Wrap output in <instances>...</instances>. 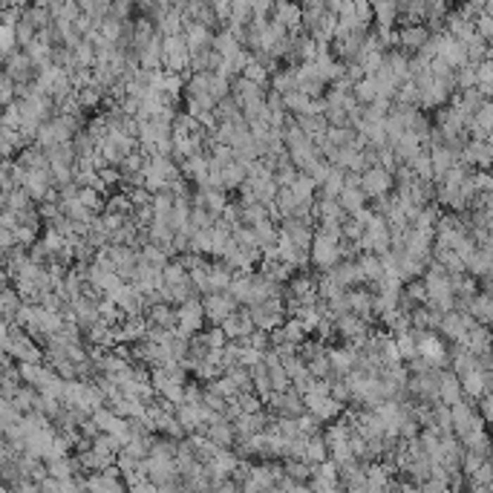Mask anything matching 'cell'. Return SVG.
Wrapping results in <instances>:
<instances>
[{"label":"cell","instance_id":"cell-22","mask_svg":"<svg viewBox=\"0 0 493 493\" xmlns=\"http://www.w3.org/2000/svg\"><path fill=\"white\" fill-rule=\"evenodd\" d=\"M465 271L476 280L482 277H490L493 274V251L490 249H473L468 257H465Z\"/></svg>","mask_w":493,"mask_h":493},{"label":"cell","instance_id":"cell-30","mask_svg":"<svg viewBox=\"0 0 493 493\" xmlns=\"http://www.w3.org/2000/svg\"><path fill=\"white\" fill-rule=\"evenodd\" d=\"M251 231H254V242H257L260 254L277 245V223H274V220L266 217V220H260L257 225H251Z\"/></svg>","mask_w":493,"mask_h":493},{"label":"cell","instance_id":"cell-32","mask_svg":"<svg viewBox=\"0 0 493 493\" xmlns=\"http://www.w3.org/2000/svg\"><path fill=\"white\" fill-rule=\"evenodd\" d=\"M242 179H245V165H242V162L231 159V162L223 165V188H225V191H237Z\"/></svg>","mask_w":493,"mask_h":493},{"label":"cell","instance_id":"cell-18","mask_svg":"<svg viewBox=\"0 0 493 493\" xmlns=\"http://www.w3.org/2000/svg\"><path fill=\"white\" fill-rule=\"evenodd\" d=\"M228 96L242 107L245 101H251V99H260V96H266V87L263 84H254V81H249L245 75H234L231 78V87H228Z\"/></svg>","mask_w":493,"mask_h":493},{"label":"cell","instance_id":"cell-31","mask_svg":"<svg viewBox=\"0 0 493 493\" xmlns=\"http://www.w3.org/2000/svg\"><path fill=\"white\" fill-rule=\"evenodd\" d=\"M337 202H341V208L347 213H355L366 205V194L361 191V185H344L341 194H337Z\"/></svg>","mask_w":493,"mask_h":493},{"label":"cell","instance_id":"cell-19","mask_svg":"<svg viewBox=\"0 0 493 493\" xmlns=\"http://www.w3.org/2000/svg\"><path fill=\"white\" fill-rule=\"evenodd\" d=\"M220 329L225 332V337H228V341H239V337H245V335H249L251 329H254V323H251V318H249V312H245V309H239V306H237V309L220 323Z\"/></svg>","mask_w":493,"mask_h":493},{"label":"cell","instance_id":"cell-38","mask_svg":"<svg viewBox=\"0 0 493 493\" xmlns=\"http://www.w3.org/2000/svg\"><path fill=\"white\" fill-rule=\"evenodd\" d=\"M465 58H468V64H479V61L490 58V52H487V41L479 38V35H473V38L465 44Z\"/></svg>","mask_w":493,"mask_h":493},{"label":"cell","instance_id":"cell-21","mask_svg":"<svg viewBox=\"0 0 493 493\" xmlns=\"http://www.w3.org/2000/svg\"><path fill=\"white\" fill-rule=\"evenodd\" d=\"M465 312L476 320V323H482V326H490V318H493V300H490V292H476L468 303H465Z\"/></svg>","mask_w":493,"mask_h":493},{"label":"cell","instance_id":"cell-36","mask_svg":"<svg viewBox=\"0 0 493 493\" xmlns=\"http://www.w3.org/2000/svg\"><path fill=\"white\" fill-rule=\"evenodd\" d=\"M228 87H231V78H225V75L217 73V70L208 73V96H211L213 101L225 99V96H228Z\"/></svg>","mask_w":493,"mask_h":493},{"label":"cell","instance_id":"cell-37","mask_svg":"<svg viewBox=\"0 0 493 493\" xmlns=\"http://www.w3.org/2000/svg\"><path fill=\"white\" fill-rule=\"evenodd\" d=\"M294 121L297 125L309 133L312 139L315 136H320L323 130H326V118H323V113H306V116H294Z\"/></svg>","mask_w":493,"mask_h":493},{"label":"cell","instance_id":"cell-4","mask_svg":"<svg viewBox=\"0 0 493 493\" xmlns=\"http://www.w3.org/2000/svg\"><path fill=\"white\" fill-rule=\"evenodd\" d=\"M188 58H191V52H188V46H185L182 32L179 35H162V70L188 75Z\"/></svg>","mask_w":493,"mask_h":493},{"label":"cell","instance_id":"cell-23","mask_svg":"<svg viewBox=\"0 0 493 493\" xmlns=\"http://www.w3.org/2000/svg\"><path fill=\"white\" fill-rule=\"evenodd\" d=\"M182 38H185V46L188 52H202V49H211V41H213V32L202 23H188L182 29Z\"/></svg>","mask_w":493,"mask_h":493},{"label":"cell","instance_id":"cell-48","mask_svg":"<svg viewBox=\"0 0 493 493\" xmlns=\"http://www.w3.org/2000/svg\"><path fill=\"white\" fill-rule=\"evenodd\" d=\"M18 44H15V29L9 26V23H4L0 20V55H6V52H12Z\"/></svg>","mask_w":493,"mask_h":493},{"label":"cell","instance_id":"cell-35","mask_svg":"<svg viewBox=\"0 0 493 493\" xmlns=\"http://www.w3.org/2000/svg\"><path fill=\"white\" fill-rule=\"evenodd\" d=\"M476 87L482 89L485 99H490V92H493V64H490V58H485L476 64Z\"/></svg>","mask_w":493,"mask_h":493},{"label":"cell","instance_id":"cell-28","mask_svg":"<svg viewBox=\"0 0 493 493\" xmlns=\"http://www.w3.org/2000/svg\"><path fill=\"white\" fill-rule=\"evenodd\" d=\"M249 375H251V389L260 395V401H263V407H266V401H268V395H271V381H268V366L263 363V361H257V363H251L249 366Z\"/></svg>","mask_w":493,"mask_h":493},{"label":"cell","instance_id":"cell-40","mask_svg":"<svg viewBox=\"0 0 493 493\" xmlns=\"http://www.w3.org/2000/svg\"><path fill=\"white\" fill-rule=\"evenodd\" d=\"M78 202L84 208H89L92 213H101L104 208V191H96V188H78Z\"/></svg>","mask_w":493,"mask_h":493},{"label":"cell","instance_id":"cell-13","mask_svg":"<svg viewBox=\"0 0 493 493\" xmlns=\"http://www.w3.org/2000/svg\"><path fill=\"white\" fill-rule=\"evenodd\" d=\"M490 142L487 139H465V147H461V162H468L479 170H487L490 168Z\"/></svg>","mask_w":493,"mask_h":493},{"label":"cell","instance_id":"cell-45","mask_svg":"<svg viewBox=\"0 0 493 493\" xmlns=\"http://www.w3.org/2000/svg\"><path fill=\"white\" fill-rule=\"evenodd\" d=\"M404 294H407L413 303H424V300H427V286H424L421 277H413V280L404 283Z\"/></svg>","mask_w":493,"mask_h":493},{"label":"cell","instance_id":"cell-15","mask_svg":"<svg viewBox=\"0 0 493 493\" xmlns=\"http://www.w3.org/2000/svg\"><path fill=\"white\" fill-rule=\"evenodd\" d=\"M144 320L150 326H162V329H176V306L165 303V300H156V303H150L142 309Z\"/></svg>","mask_w":493,"mask_h":493},{"label":"cell","instance_id":"cell-49","mask_svg":"<svg viewBox=\"0 0 493 493\" xmlns=\"http://www.w3.org/2000/svg\"><path fill=\"white\" fill-rule=\"evenodd\" d=\"M476 413L485 418V424L493 418V398H490V392H485V395L476 398Z\"/></svg>","mask_w":493,"mask_h":493},{"label":"cell","instance_id":"cell-14","mask_svg":"<svg viewBox=\"0 0 493 493\" xmlns=\"http://www.w3.org/2000/svg\"><path fill=\"white\" fill-rule=\"evenodd\" d=\"M268 18H274L277 23H283V26H286V32H292V35L303 32V23H300V4H294V0H277Z\"/></svg>","mask_w":493,"mask_h":493},{"label":"cell","instance_id":"cell-29","mask_svg":"<svg viewBox=\"0 0 493 493\" xmlns=\"http://www.w3.org/2000/svg\"><path fill=\"white\" fill-rule=\"evenodd\" d=\"M268 89L280 92V96H286V92L297 89V81H294V64H289V67H277V70L268 75Z\"/></svg>","mask_w":493,"mask_h":493},{"label":"cell","instance_id":"cell-6","mask_svg":"<svg viewBox=\"0 0 493 493\" xmlns=\"http://www.w3.org/2000/svg\"><path fill=\"white\" fill-rule=\"evenodd\" d=\"M268 413L277 416V418H297L306 407H303V395L297 389H283V392H271L268 401H266Z\"/></svg>","mask_w":493,"mask_h":493},{"label":"cell","instance_id":"cell-5","mask_svg":"<svg viewBox=\"0 0 493 493\" xmlns=\"http://www.w3.org/2000/svg\"><path fill=\"white\" fill-rule=\"evenodd\" d=\"M335 332H337V337H341L344 344H352L358 349L366 341V335L373 332V326H369L363 318H358L355 312H347L341 318H335Z\"/></svg>","mask_w":493,"mask_h":493},{"label":"cell","instance_id":"cell-24","mask_svg":"<svg viewBox=\"0 0 493 493\" xmlns=\"http://www.w3.org/2000/svg\"><path fill=\"white\" fill-rule=\"evenodd\" d=\"M283 104H286V113L289 116H306V113H320V99H309L306 92L300 89H292L283 96Z\"/></svg>","mask_w":493,"mask_h":493},{"label":"cell","instance_id":"cell-3","mask_svg":"<svg viewBox=\"0 0 493 493\" xmlns=\"http://www.w3.org/2000/svg\"><path fill=\"white\" fill-rule=\"evenodd\" d=\"M358 249L361 251H373V254H384L389 249V225L384 217L373 213L363 225V234L358 237Z\"/></svg>","mask_w":493,"mask_h":493},{"label":"cell","instance_id":"cell-20","mask_svg":"<svg viewBox=\"0 0 493 493\" xmlns=\"http://www.w3.org/2000/svg\"><path fill=\"white\" fill-rule=\"evenodd\" d=\"M389 147H392V156H395V162L398 165H407L416 153L421 150V139L418 136H413L410 130H404L401 136H395L392 142H389Z\"/></svg>","mask_w":493,"mask_h":493},{"label":"cell","instance_id":"cell-27","mask_svg":"<svg viewBox=\"0 0 493 493\" xmlns=\"http://www.w3.org/2000/svg\"><path fill=\"white\" fill-rule=\"evenodd\" d=\"M361 274H363V283H375L378 277H384V266H381V257L373 254V251H358L355 257Z\"/></svg>","mask_w":493,"mask_h":493},{"label":"cell","instance_id":"cell-25","mask_svg":"<svg viewBox=\"0 0 493 493\" xmlns=\"http://www.w3.org/2000/svg\"><path fill=\"white\" fill-rule=\"evenodd\" d=\"M234 277V268L223 260V257H211L208 263V280H211V292H225Z\"/></svg>","mask_w":493,"mask_h":493},{"label":"cell","instance_id":"cell-11","mask_svg":"<svg viewBox=\"0 0 493 493\" xmlns=\"http://www.w3.org/2000/svg\"><path fill=\"white\" fill-rule=\"evenodd\" d=\"M107 254L113 257V266H116V274L121 277V280H130L136 266H139V249H133V245H107Z\"/></svg>","mask_w":493,"mask_h":493},{"label":"cell","instance_id":"cell-43","mask_svg":"<svg viewBox=\"0 0 493 493\" xmlns=\"http://www.w3.org/2000/svg\"><path fill=\"white\" fill-rule=\"evenodd\" d=\"M268 381H271V392H283V389L292 387V381H289V375H286L283 366H271V369H268Z\"/></svg>","mask_w":493,"mask_h":493},{"label":"cell","instance_id":"cell-34","mask_svg":"<svg viewBox=\"0 0 493 493\" xmlns=\"http://www.w3.org/2000/svg\"><path fill=\"white\" fill-rule=\"evenodd\" d=\"M289 188H292V194L297 196V202H312V199H315V188H318V185H315L309 176H306V173H297V179L289 185Z\"/></svg>","mask_w":493,"mask_h":493},{"label":"cell","instance_id":"cell-33","mask_svg":"<svg viewBox=\"0 0 493 493\" xmlns=\"http://www.w3.org/2000/svg\"><path fill=\"white\" fill-rule=\"evenodd\" d=\"M75 101H78V107L87 113V110H99L101 101H104V96H101V92L92 87V84H87V87L75 89Z\"/></svg>","mask_w":493,"mask_h":493},{"label":"cell","instance_id":"cell-46","mask_svg":"<svg viewBox=\"0 0 493 493\" xmlns=\"http://www.w3.org/2000/svg\"><path fill=\"white\" fill-rule=\"evenodd\" d=\"M239 75H245V78L254 81V84H263V87H266V81H268V73H266V70L257 64L254 58H249V64L242 67V73H239Z\"/></svg>","mask_w":493,"mask_h":493},{"label":"cell","instance_id":"cell-10","mask_svg":"<svg viewBox=\"0 0 493 493\" xmlns=\"http://www.w3.org/2000/svg\"><path fill=\"white\" fill-rule=\"evenodd\" d=\"M427 38H430V29L424 23H401L395 29V46L407 55H416Z\"/></svg>","mask_w":493,"mask_h":493},{"label":"cell","instance_id":"cell-39","mask_svg":"<svg viewBox=\"0 0 493 493\" xmlns=\"http://www.w3.org/2000/svg\"><path fill=\"white\" fill-rule=\"evenodd\" d=\"M199 335V341L208 347V349H223L225 344H228V337H225V332L220 329V326H208V329H202V332H196Z\"/></svg>","mask_w":493,"mask_h":493},{"label":"cell","instance_id":"cell-42","mask_svg":"<svg viewBox=\"0 0 493 493\" xmlns=\"http://www.w3.org/2000/svg\"><path fill=\"white\" fill-rule=\"evenodd\" d=\"M150 439L153 436H144V439H127L125 442V447H121V450H125L127 456H133V458H147L150 456Z\"/></svg>","mask_w":493,"mask_h":493},{"label":"cell","instance_id":"cell-1","mask_svg":"<svg viewBox=\"0 0 493 493\" xmlns=\"http://www.w3.org/2000/svg\"><path fill=\"white\" fill-rule=\"evenodd\" d=\"M245 312H249L254 329H274L286 320V306H283V297H263V300H254L245 306Z\"/></svg>","mask_w":493,"mask_h":493},{"label":"cell","instance_id":"cell-44","mask_svg":"<svg viewBox=\"0 0 493 493\" xmlns=\"http://www.w3.org/2000/svg\"><path fill=\"white\" fill-rule=\"evenodd\" d=\"M473 32H476L479 38L490 41V35H493V18H490V12H479V15L473 18Z\"/></svg>","mask_w":493,"mask_h":493},{"label":"cell","instance_id":"cell-2","mask_svg":"<svg viewBox=\"0 0 493 493\" xmlns=\"http://www.w3.org/2000/svg\"><path fill=\"white\" fill-rule=\"evenodd\" d=\"M205 309H202V300L199 297H188L176 306V332L185 335V337H194L196 332L205 329Z\"/></svg>","mask_w":493,"mask_h":493},{"label":"cell","instance_id":"cell-17","mask_svg":"<svg viewBox=\"0 0 493 493\" xmlns=\"http://www.w3.org/2000/svg\"><path fill=\"white\" fill-rule=\"evenodd\" d=\"M329 363H332V373L335 375H347L349 369H355L358 363V349L352 344H341V347H329Z\"/></svg>","mask_w":493,"mask_h":493},{"label":"cell","instance_id":"cell-12","mask_svg":"<svg viewBox=\"0 0 493 493\" xmlns=\"http://www.w3.org/2000/svg\"><path fill=\"white\" fill-rule=\"evenodd\" d=\"M309 260L312 266L323 274L329 271L337 260H341V249H337V242H329V239H320V237H312V249H309Z\"/></svg>","mask_w":493,"mask_h":493},{"label":"cell","instance_id":"cell-9","mask_svg":"<svg viewBox=\"0 0 493 493\" xmlns=\"http://www.w3.org/2000/svg\"><path fill=\"white\" fill-rule=\"evenodd\" d=\"M361 185V191L366 194V199H373V196H384L392 191V173L381 165H373V168H366L358 179Z\"/></svg>","mask_w":493,"mask_h":493},{"label":"cell","instance_id":"cell-7","mask_svg":"<svg viewBox=\"0 0 493 493\" xmlns=\"http://www.w3.org/2000/svg\"><path fill=\"white\" fill-rule=\"evenodd\" d=\"M199 300H202V309H205V320L213 323V326H220L237 309V303H234V297L228 292H208Z\"/></svg>","mask_w":493,"mask_h":493},{"label":"cell","instance_id":"cell-50","mask_svg":"<svg viewBox=\"0 0 493 493\" xmlns=\"http://www.w3.org/2000/svg\"><path fill=\"white\" fill-rule=\"evenodd\" d=\"M208 6L217 12V18H220V23H225L228 20V15H231V0H208Z\"/></svg>","mask_w":493,"mask_h":493},{"label":"cell","instance_id":"cell-47","mask_svg":"<svg viewBox=\"0 0 493 493\" xmlns=\"http://www.w3.org/2000/svg\"><path fill=\"white\" fill-rule=\"evenodd\" d=\"M87 125H89V127H87V133H89L92 139H96V144H99V142H101V139L110 133V127H107V121H104V116H101V113H99V116H92V118L87 121Z\"/></svg>","mask_w":493,"mask_h":493},{"label":"cell","instance_id":"cell-26","mask_svg":"<svg viewBox=\"0 0 493 493\" xmlns=\"http://www.w3.org/2000/svg\"><path fill=\"white\" fill-rule=\"evenodd\" d=\"M461 398V381H458V375L456 373H450V369L444 366L442 369V375H439V401L442 404H456Z\"/></svg>","mask_w":493,"mask_h":493},{"label":"cell","instance_id":"cell-8","mask_svg":"<svg viewBox=\"0 0 493 493\" xmlns=\"http://www.w3.org/2000/svg\"><path fill=\"white\" fill-rule=\"evenodd\" d=\"M294 81H297V89L306 92L309 99H323L326 92V81L320 78L315 61H303V64H294Z\"/></svg>","mask_w":493,"mask_h":493},{"label":"cell","instance_id":"cell-41","mask_svg":"<svg viewBox=\"0 0 493 493\" xmlns=\"http://www.w3.org/2000/svg\"><path fill=\"white\" fill-rule=\"evenodd\" d=\"M213 220H217V213H211V211H205L202 205H194V202H191V228H194V231L211 228Z\"/></svg>","mask_w":493,"mask_h":493},{"label":"cell","instance_id":"cell-16","mask_svg":"<svg viewBox=\"0 0 493 493\" xmlns=\"http://www.w3.org/2000/svg\"><path fill=\"white\" fill-rule=\"evenodd\" d=\"M323 274H329L332 280H337L344 289H352V286H363V274H361V268H358V263L355 260H337L329 271H323Z\"/></svg>","mask_w":493,"mask_h":493}]
</instances>
